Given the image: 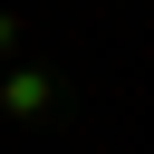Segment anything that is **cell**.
<instances>
[{"label":"cell","instance_id":"1","mask_svg":"<svg viewBox=\"0 0 154 154\" xmlns=\"http://www.w3.org/2000/svg\"><path fill=\"white\" fill-rule=\"evenodd\" d=\"M0 116H19V125H38V116H58V77L48 67H0Z\"/></svg>","mask_w":154,"mask_h":154},{"label":"cell","instance_id":"2","mask_svg":"<svg viewBox=\"0 0 154 154\" xmlns=\"http://www.w3.org/2000/svg\"><path fill=\"white\" fill-rule=\"evenodd\" d=\"M10 48H19V19H10V10H0V58H10Z\"/></svg>","mask_w":154,"mask_h":154}]
</instances>
